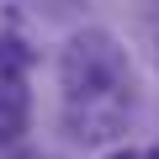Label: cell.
I'll list each match as a JSON object with an SVG mask.
<instances>
[{"label":"cell","instance_id":"2","mask_svg":"<svg viewBox=\"0 0 159 159\" xmlns=\"http://www.w3.org/2000/svg\"><path fill=\"white\" fill-rule=\"evenodd\" d=\"M148 159H159V148H154V154H148Z\"/></svg>","mask_w":159,"mask_h":159},{"label":"cell","instance_id":"1","mask_svg":"<svg viewBox=\"0 0 159 159\" xmlns=\"http://www.w3.org/2000/svg\"><path fill=\"white\" fill-rule=\"evenodd\" d=\"M111 159H143V154H133V148H122V154H111Z\"/></svg>","mask_w":159,"mask_h":159}]
</instances>
